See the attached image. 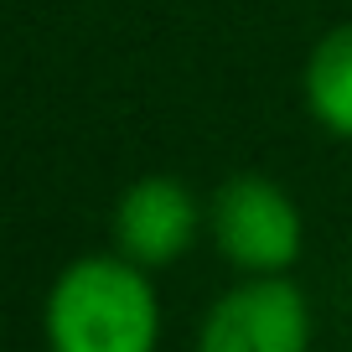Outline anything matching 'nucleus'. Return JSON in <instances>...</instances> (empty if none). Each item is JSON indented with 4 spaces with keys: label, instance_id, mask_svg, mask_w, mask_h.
Instances as JSON below:
<instances>
[{
    "label": "nucleus",
    "instance_id": "nucleus-1",
    "mask_svg": "<svg viewBox=\"0 0 352 352\" xmlns=\"http://www.w3.org/2000/svg\"><path fill=\"white\" fill-rule=\"evenodd\" d=\"M47 352H155L161 290L151 270L109 254H78L52 275L42 300Z\"/></svg>",
    "mask_w": 352,
    "mask_h": 352
},
{
    "label": "nucleus",
    "instance_id": "nucleus-2",
    "mask_svg": "<svg viewBox=\"0 0 352 352\" xmlns=\"http://www.w3.org/2000/svg\"><path fill=\"white\" fill-rule=\"evenodd\" d=\"M208 239L239 275H290L306 249V218L275 176L239 171L208 202Z\"/></svg>",
    "mask_w": 352,
    "mask_h": 352
},
{
    "label": "nucleus",
    "instance_id": "nucleus-3",
    "mask_svg": "<svg viewBox=\"0 0 352 352\" xmlns=\"http://www.w3.org/2000/svg\"><path fill=\"white\" fill-rule=\"evenodd\" d=\"M197 352H311V300L290 275H243L197 327Z\"/></svg>",
    "mask_w": 352,
    "mask_h": 352
},
{
    "label": "nucleus",
    "instance_id": "nucleus-4",
    "mask_svg": "<svg viewBox=\"0 0 352 352\" xmlns=\"http://www.w3.org/2000/svg\"><path fill=\"white\" fill-rule=\"evenodd\" d=\"M202 228H208V212H202L197 192L171 171H151L140 182H130L109 218L114 249L124 259H135L140 270H151V275L182 259Z\"/></svg>",
    "mask_w": 352,
    "mask_h": 352
},
{
    "label": "nucleus",
    "instance_id": "nucleus-5",
    "mask_svg": "<svg viewBox=\"0 0 352 352\" xmlns=\"http://www.w3.org/2000/svg\"><path fill=\"white\" fill-rule=\"evenodd\" d=\"M300 94H306V109L321 130H331L337 140H352V21L331 26L311 47Z\"/></svg>",
    "mask_w": 352,
    "mask_h": 352
}]
</instances>
